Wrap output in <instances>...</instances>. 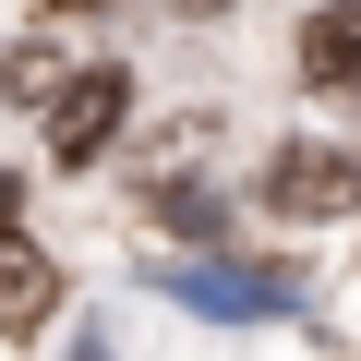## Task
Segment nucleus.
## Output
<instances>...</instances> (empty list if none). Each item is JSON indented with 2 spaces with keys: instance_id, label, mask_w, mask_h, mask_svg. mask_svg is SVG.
Wrapping results in <instances>:
<instances>
[{
  "instance_id": "f257e3e1",
  "label": "nucleus",
  "mask_w": 361,
  "mask_h": 361,
  "mask_svg": "<svg viewBox=\"0 0 361 361\" xmlns=\"http://www.w3.org/2000/svg\"><path fill=\"white\" fill-rule=\"evenodd\" d=\"M121 121H133V73L97 61V73H61V85H49V157H61V169H97V157L121 145Z\"/></svg>"
},
{
  "instance_id": "f03ea898",
  "label": "nucleus",
  "mask_w": 361,
  "mask_h": 361,
  "mask_svg": "<svg viewBox=\"0 0 361 361\" xmlns=\"http://www.w3.org/2000/svg\"><path fill=\"white\" fill-rule=\"evenodd\" d=\"M265 205L301 217V229H313V217H349V205H361V157H349V145H277Z\"/></svg>"
},
{
  "instance_id": "7ed1b4c3",
  "label": "nucleus",
  "mask_w": 361,
  "mask_h": 361,
  "mask_svg": "<svg viewBox=\"0 0 361 361\" xmlns=\"http://www.w3.org/2000/svg\"><path fill=\"white\" fill-rule=\"evenodd\" d=\"M193 313H229V325H253V313H289V277L277 265H180L169 277Z\"/></svg>"
},
{
  "instance_id": "20e7f679",
  "label": "nucleus",
  "mask_w": 361,
  "mask_h": 361,
  "mask_svg": "<svg viewBox=\"0 0 361 361\" xmlns=\"http://www.w3.org/2000/svg\"><path fill=\"white\" fill-rule=\"evenodd\" d=\"M61 313V265L25 241V229H0V337H37Z\"/></svg>"
},
{
  "instance_id": "39448f33",
  "label": "nucleus",
  "mask_w": 361,
  "mask_h": 361,
  "mask_svg": "<svg viewBox=\"0 0 361 361\" xmlns=\"http://www.w3.org/2000/svg\"><path fill=\"white\" fill-rule=\"evenodd\" d=\"M301 85L361 97V0H349V13H313V25H301Z\"/></svg>"
},
{
  "instance_id": "423d86ee",
  "label": "nucleus",
  "mask_w": 361,
  "mask_h": 361,
  "mask_svg": "<svg viewBox=\"0 0 361 361\" xmlns=\"http://www.w3.org/2000/svg\"><path fill=\"white\" fill-rule=\"evenodd\" d=\"M61 361H109V349H97V337H73V349H61Z\"/></svg>"
},
{
  "instance_id": "0eeeda50",
  "label": "nucleus",
  "mask_w": 361,
  "mask_h": 361,
  "mask_svg": "<svg viewBox=\"0 0 361 361\" xmlns=\"http://www.w3.org/2000/svg\"><path fill=\"white\" fill-rule=\"evenodd\" d=\"M169 13H229V0H169Z\"/></svg>"
}]
</instances>
